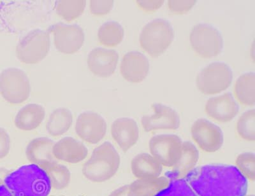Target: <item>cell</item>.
Returning <instances> with one entry per match:
<instances>
[{"instance_id": "obj_1", "label": "cell", "mask_w": 255, "mask_h": 196, "mask_svg": "<svg viewBox=\"0 0 255 196\" xmlns=\"http://www.w3.org/2000/svg\"><path fill=\"white\" fill-rule=\"evenodd\" d=\"M198 196H245L248 181L236 166L208 165L194 169L186 177Z\"/></svg>"}, {"instance_id": "obj_11", "label": "cell", "mask_w": 255, "mask_h": 196, "mask_svg": "<svg viewBox=\"0 0 255 196\" xmlns=\"http://www.w3.org/2000/svg\"><path fill=\"white\" fill-rule=\"evenodd\" d=\"M49 30L53 33L57 50L62 53L74 54L84 44L85 34L78 25L58 23L52 26Z\"/></svg>"}, {"instance_id": "obj_20", "label": "cell", "mask_w": 255, "mask_h": 196, "mask_svg": "<svg viewBox=\"0 0 255 196\" xmlns=\"http://www.w3.org/2000/svg\"><path fill=\"white\" fill-rule=\"evenodd\" d=\"M199 152L197 148L190 141H184L182 144L181 156L176 165L172 168L169 179H185L189 173L194 170L199 161Z\"/></svg>"}, {"instance_id": "obj_13", "label": "cell", "mask_w": 255, "mask_h": 196, "mask_svg": "<svg viewBox=\"0 0 255 196\" xmlns=\"http://www.w3.org/2000/svg\"><path fill=\"white\" fill-rule=\"evenodd\" d=\"M152 107L154 113L143 116L141 118V124L145 132L179 128V115L174 109L161 103L152 104Z\"/></svg>"}, {"instance_id": "obj_10", "label": "cell", "mask_w": 255, "mask_h": 196, "mask_svg": "<svg viewBox=\"0 0 255 196\" xmlns=\"http://www.w3.org/2000/svg\"><path fill=\"white\" fill-rule=\"evenodd\" d=\"M191 136L202 150L209 153L218 151L224 141L222 129L206 118H199L191 128Z\"/></svg>"}, {"instance_id": "obj_24", "label": "cell", "mask_w": 255, "mask_h": 196, "mask_svg": "<svg viewBox=\"0 0 255 196\" xmlns=\"http://www.w3.org/2000/svg\"><path fill=\"white\" fill-rule=\"evenodd\" d=\"M73 116L71 111L66 108H59L50 115L46 124L48 133L52 136H59L67 133L71 127Z\"/></svg>"}, {"instance_id": "obj_31", "label": "cell", "mask_w": 255, "mask_h": 196, "mask_svg": "<svg viewBox=\"0 0 255 196\" xmlns=\"http://www.w3.org/2000/svg\"><path fill=\"white\" fill-rule=\"evenodd\" d=\"M157 196H198L185 179L172 180Z\"/></svg>"}, {"instance_id": "obj_6", "label": "cell", "mask_w": 255, "mask_h": 196, "mask_svg": "<svg viewBox=\"0 0 255 196\" xmlns=\"http://www.w3.org/2000/svg\"><path fill=\"white\" fill-rule=\"evenodd\" d=\"M190 40L196 53L205 58L216 57L222 52V34L215 26L207 23L195 25L191 30Z\"/></svg>"}, {"instance_id": "obj_29", "label": "cell", "mask_w": 255, "mask_h": 196, "mask_svg": "<svg viewBox=\"0 0 255 196\" xmlns=\"http://www.w3.org/2000/svg\"><path fill=\"white\" fill-rule=\"evenodd\" d=\"M237 131L244 140H255V109L243 113L237 123Z\"/></svg>"}, {"instance_id": "obj_8", "label": "cell", "mask_w": 255, "mask_h": 196, "mask_svg": "<svg viewBox=\"0 0 255 196\" xmlns=\"http://www.w3.org/2000/svg\"><path fill=\"white\" fill-rule=\"evenodd\" d=\"M51 40L49 32L35 29L18 43L16 55L21 62L34 65L40 62L49 53Z\"/></svg>"}, {"instance_id": "obj_27", "label": "cell", "mask_w": 255, "mask_h": 196, "mask_svg": "<svg viewBox=\"0 0 255 196\" xmlns=\"http://www.w3.org/2000/svg\"><path fill=\"white\" fill-rule=\"evenodd\" d=\"M124 33V28L119 22L109 21L100 27L98 38L100 43L105 46L115 47L122 42Z\"/></svg>"}, {"instance_id": "obj_32", "label": "cell", "mask_w": 255, "mask_h": 196, "mask_svg": "<svg viewBox=\"0 0 255 196\" xmlns=\"http://www.w3.org/2000/svg\"><path fill=\"white\" fill-rule=\"evenodd\" d=\"M114 5V1L112 0L98 1L92 0L90 1V10L93 15H102L111 12Z\"/></svg>"}, {"instance_id": "obj_21", "label": "cell", "mask_w": 255, "mask_h": 196, "mask_svg": "<svg viewBox=\"0 0 255 196\" xmlns=\"http://www.w3.org/2000/svg\"><path fill=\"white\" fill-rule=\"evenodd\" d=\"M131 170L137 179H152L160 177L163 166L151 154L142 153L132 159Z\"/></svg>"}, {"instance_id": "obj_15", "label": "cell", "mask_w": 255, "mask_h": 196, "mask_svg": "<svg viewBox=\"0 0 255 196\" xmlns=\"http://www.w3.org/2000/svg\"><path fill=\"white\" fill-rule=\"evenodd\" d=\"M120 72L127 81L132 83H140L149 74V61L147 57L140 52H128L122 59Z\"/></svg>"}, {"instance_id": "obj_16", "label": "cell", "mask_w": 255, "mask_h": 196, "mask_svg": "<svg viewBox=\"0 0 255 196\" xmlns=\"http://www.w3.org/2000/svg\"><path fill=\"white\" fill-rule=\"evenodd\" d=\"M239 110L238 102L231 93L210 98L206 105L207 115L221 122L231 121Z\"/></svg>"}, {"instance_id": "obj_30", "label": "cell", "mask_w": 255, "mask_h": 196, "mask_svg": "<svg viewBox=\"0 0 255 196\" xmlns=\"http://www.w3.org/2000/svg\"><path fill=\"white\" fill-rule=\"evenodd\" d=\"M236 168L247 181H255V155L252 152H245L237 157Z\"/></svg>"}, {"instance_id": "obj_9", "label": "cell", "mask_w": 255, "mask_h": 196, "mask_svg": "<svg viewBox=\"0 0 255 196\" xmlns=\"http://www.w3.org/2000/svg\"><path fill=\"white\" fill-rule=\"evenodd\" d=\"M183 141L175 134H159L151 138L150 154L163 167L173 168L181 156Z\"/></svg>"}, {"instance_id": "obj_36", "label": "cell", "mask_w": 255, "mask_h": 196, "mask_svg": "<svg viewBox=\"0 0 255 196\" xmlns=\"http://www.w3.org/2000/svg\"><path fill=\"white\" fill-rule=\"evenodd\" d=\"M128 189L129 184L125 185V186L120 187V188L116 189L109 196H128Z\"/></svg>"}, {"instance_id": "obj_28", "label": "cell", "mask_w": 255, "mask_h": 196, "mask_svg": "<svg viewBox=\"0 0 255 196\" xmlns=\"http://www.w3.org/2000/svg\"><path fill=\"white\" fill-rule=\"evenodd\" d=\"M86 4L84 0H60L56 2L55 9L64 19L72 21L83 13Z\"/></svg>"}, {"instance_id": "obj_26", "label": "cell", "mask_w": 255, "mask_h": 196, "mask_svg": "<svg viewBox=\"0 0 255 196\" xmlns=\"http://www.w3.org/2000/svg\"><path fill=\"white\" fill-rule=\"evenodd\" d=\"M41 168L46 173L51 188L57 191H61L69 186L71 181V173L67 166L56 162L48 164Z\"/></svg>"}, {"instance_id": "obj_5", "label": "cell", "mask_w": 255, "mask_h": 196, "mask_svg": "<svg viewBox=\"0 0 255 196\" xmlns=\"http://www.w3.org/2000/svg\"><path fill=\"white\" fill-rule=\"evenodd\" d=\"M232 79L233 72L227 64L215 62L200 71L196 79V84L203 94L215 95L229 88Z\"/></svg>"}, {"instance_id": "obj_14", "label": "cell", "mask_w": 255, "mask_h": 196, "mask_svg": "<svg viewBox=\"0 0 255 196\" xmlns=\"http://www.w3.org/2000/svg\"><path fill=\"white\" fill-rule=\"evenodd\" d=\"M118 60L119 54L115 50L98 47L89 54L87 63L93 74L106 78L115 72Z\"/></svg>"}, {"instance_id": "obj_4", "label": "cell", "mask_w": 255, "mask_h": 196, "mask_svg": "<svg viewBox=\"0 0 255 196\" xmlns=\"http://www.w3.org/2000/svg\"><path fill=\"white\" fill-rule=\"evenodd\" d=\"M174 38V28L167 20L156 19L145 25L141 31V47L150 56H161L171 44Z\"/></svg>"}, {"instance_id": "obj_2", "label": "cell", "mask_w": 255, "mask_h": 196, "mask_svg": "<svg viewBox=\"0 0 255 196\" xmlns=\"http://www.w3.org/2000/svg\"><path fill=\"white\" fill-rule=\"evenodd\" d=\"M4 186L13 196H49L51 184L46 173L40 166H21L4 180Z\"/></svg>"}, {"instance_id": "obj_3", "label": "cell", "mask_w": 255, "mask_h": 196, "mask_svg": "<svg viewBox=\"0 0 255 196\" xmlns=\"http://www.w3.org/2000/svg\"><path fill=\"white\" fill-rule=\"evenodd\" d=\"M121 158L115 147L106 141L96 148L92 156L84 164V177L94 183H103L113 178L119 170Z\"/></svg>"}, {"instance_id": "obj_23", "label": "cell", "mask_w": 255, "mask_h": 196, "mask_svg": "<svg viewBox=\"0 0 255 196\" xmlns=\"http://www.w3.org/2000/svg\"><path fill=\"white\" fill-rule=\"evenodd\" d=\"M170 182V179L165 177L137 179L129 184L128 196H157L167 188Z\"/></svg>"}, {"instance_id": "obj_37", "label": "cell", "mask_w": 255, "mask_h": 196, "mask_svg": "<svg viewBox=\"0 0 255 196\" xmlns=\"http://www.w3.org/2000/svg\"><path fill=\"white\" fill-rule=\"evenodd\" d=\"M0 196H13L4 185L0 186Z\"/></svg>"}, {"instance_id": "obj_7", "label": "cell", "mask_w": 255, "mask_h": 196, "mask_svg": "<svg viewBox=\"0 0 255 196\" xmlns=\"http://www.w3.org/2000/svg\"><path fill=\"white\" fill-rule=\"evenodd\" d=\"M30 91L28 77L23 71L9 68L0 74V93L6 101L21 103L28 99Z\"/></svg>"}, {"instance_id": "obj_34", "label": "cell", "mask_w": 255, "mask_h": 196, "mask_svg": "<svg viewBox=\"0 0 255 196\" xmlns=\"http://www.w3.org/2000/svg\"><path fill=\"white\" fill-rule=\"evenodd\" d=\"M10 150V136L5 129L0 127V160L8 156Z\"/></svg>"}, {"instance_id": "obj_22", "label": "cell", "mask_w": 255, "mask_h": 196, "mask_svg": "<svg viewBox=\"0 0 255 196\" xmlns=\"http://www.w3.org/2000/svg\"><path fill=\"white\" fill-rule=\"evenodd\" d=\"M44 107L38 104L31 103L22 107L15 118V125L22 131H32L40 126L44 119Z\"/></svg>"}, {"instance_id": "obj_18", "label": "cell", "mask_w": 255, "mask_h": 196, "mask_svg": "<svg viewBox=\"0 0 255 196\" xmlns=\"http://www.w3.org/2000/svg\"><path fill=\"white\" fill-rule=\"evenodd\" d=\"M52 153L57 161L77 164L87 157L88 150L83 143L76 139L65 137L54 143Z\"/></svg>"}, {"instance_id": "obj_25", "label": "cell", "mask_w": 255, "mask_h": 196, "mask_svg": "<svg viewBox=\"0 0 255 196\" xmlns=\"http://www.w3.org/2000/svg\"><path fill=\"white\" fill-rule=\"evenodd\" d=\"M234 93L241 103L254 106L255 103V73H246L239 77L234 87Z\"/></svg>"}, {"instance_id": "obj_33", "label": "cell", "mask_w": 255, "mask_h": 196, "mask_svg": "<svg viewBox=\"0 0 255 196\" xmlns=\"http://www.w3.org/2000/svg\"><path fill=\"white\" fill-rule=\"evenodd\" d=\"M197 3V1H175L170 0L168 1V6L172 12L184 13L190 11Z\"/></svg>"}, {"instance_id": "obj_19", "label": "cell", "mask_w": 255, "mask_h": 196, "mask_svg": "<svg viewBox=\"0 0 255 196\" xmlns=\"http://www.w3.org/2000/svg\"><path fill=\"white\" fill-rule=\"evenodd\" d=\"M54 143L53 140L48 138L33 139L26 147L27 159L32 165L40 166V168L48 164L58 162L52 153Z\"/></svg>"}, {"instance_id": "obj_12", "label": "cell", "mask_w": 255, "mask_h": 196, "mask_svg": "<svg viewBox=\"0 0 255 196\" xmlns=\"http://www.w3.org/2000/svg\"><path fill=\"white\" fill-rule=\"evenodd\" d=\"M76 131L82 140L91 144H96L106 136V120L94 111H85L80 114L77 118Z\"/></svg>"}, {"instance_id": "obj_35", "label": "cell", "mask_w": 255, "mask_h": 196, "mask_svg": "<svg viewBox=\"0 0 255 196\" xmlns=\"http://www.w3.org/2000/svg\"><path fill=\"white\" fill-rule=\"evenodd\" d=\"M136 3L142 10L146 12H154L162 6L164 1H137Z\"/></svg>"}, {"instance_id": "obj_17", "label": "cell", "mask_w": 255, "mask_h": 196, "mask_svg": "<svg viewBox=\"0 0 255 196\" xmlns=\"http://www.w3.org/2000/svg\"><path fill=\"white\" fill-rule=\"evenodd\" d=\"M111 134L120 149L126 152L137 142L139 129L133 118H119L112 124Z\"/></svg>"}]
</instances>
